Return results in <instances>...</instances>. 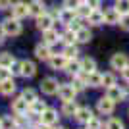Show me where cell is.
Here are the masks:
<instances>
[{
	"instance_id": "obj_1",
	"label": "cell",
	"mask_w": 129,
	"mask_h": 129,
	"mask_svg": "<svg viewBox=\"0 0 129 129\" xmlns=\"http://www.w3.org/2000/svg\"><path fill=\"white\" fill-rule=\"evenodd\" d=\"M2 27H4L6 35H12V37H16V35L21 33V23H19L17 17H8V19L2 23Z\"/></svg>"
},
{
	"instance_id": "obj_2",
	"label": "cell",
	"mask_w": 129,
	"mask_h": 129,
	"mask_svg": "<svg viewBox=\"0 0 129 129\" xmlns=\"http://www.w3.org/2000/svg\"><path fill=\"white\" fill-rule=\"evenodd\" d=\"M60 89L58 81L52 79V77H46V79H43V83H41V91L44 92V94H56Z\"/></svg>"
},
{
	"instance_id": "obj_3",
	"label": "cell",
	"mask_w": 129,
	"mask_h": 129,
	"mask_svg": "<svg viewBox=\"0 0 129 129\" xmlns=\"http://www.w3.org/2000/svg\"><path fill=\"white\" fill-rule=\"evenodd\" d=\"M110 66H112V70H121L123 71L125 68L129 66V60H127V56L125 54H114L112 56V60H110Z\"/></svg>"
},
{
	"instance_id": "obj_4",
	"label": "cell",
	"mask_w": 129,
	"mask_h": 129,
	"mask_svg": "<svg viewBox=\"0 0 129 129\" xmlns=\"http://www.w3.org/2000/svg\"><path fill=\"white\" fill-rule=\"evenodd\" d=\"M31 108V104L27 102L23 96H17L14 102H12V110L17 114V116H23V114H27V110Z\"/></svg>"
},
{
	"instance_id": "obj_5",
	"label": "cell",
	"mask_w": 129,
	"mask_h": 129,
	"mask_svg": "<svg viewBox=\"0 0 129 129\" xmlns=\"http://www.w3.org/2000/svg\"><path fill=\"white\" fill-rule=\"evenodd\" d=\"M75 89H73V85H60L58 89V96L64 100V102H68V100H73L75 98Z\"/></svg>"
},
{
	"instance_id": "obj_6",
	"label": "cell",
	"mask_w": 129,
	"mask_h": 129,
	"mask_svg": "<svg viewBox=\"0 0 129 129\" xmlns=\"http://www.w3.org/2000/svg\"><path fill=\"white\" fill-rule=\"evenodd\" d=\"M27 14H29V4H25V2H16V4L12 6V17L21 19Z\"/></svg>"
},
{
	"instance_id": "obj_7",
	"label": "cell",
	"mask_w": 129,
	"mask_h": 129,
	"mask_svg": "<svg viewBox=\"0 0 129 129\" xmlns=\"http://www.w3.org/2000/svg\"><path fill=\"white\" fill-rule=\"evenodd\" d=\"M58 121V112L52 110V108H46L43 114H41V123H48V125H54Z\"/></svg>"
},
{
	"instance_id": "obj_8",
	"label": "cell",
	"mask_w": 129,
	"mask_h": 129,
	"mask_svg": "<svg viewBox=\"0 0 129 129\" xmlns=\"http://www.w3.org/2000/svg\"><path fill=\"white\" fill-rule=\"evenodd\" d=\"M114 100L110 96H104V98H100L98 100V112L100 114H112L114 112Z\"/></svg>"
},
{
	"instance_id": "obj_9",
	"label": "cell",
	"mask_w": 129,
	"mask_h": 129,
	"mask_svg": "<svg viewBox=\"0 0 129 129\" xmlns=\"http://www.w3.org/2000/svg\"><path fill=\"white\" fill-rule=\"evenodd\" d=\"M106 96H110L114 102H118V100H123V98H125V91L121 89V87L114 85V87H110V89H108V94H106Z\"/></svg>"
},
{
	"instance_id": "obj_10",
	"label": "cell",
	"mask_w": 129,
	"mask_h": 129,
	"mask_svg": "<svg viewBox=\"0 0 129 129\" xmlns=\"http://www.w3.org/2000/svg\"><path fill=\"white\" fill-rule=\"evenodd\" d=\"M119 14L116 8H108L106 12H104V23H110V25H114V23H118L119 21Z\"/></svg>"
},
{
	"instance_id": "obj_11",
	"label": "cell",
	"mask_w": 129,
	"mask_h": 129,
	"mask_svg": "<svg viewBox=\"0 0 129 129\" xmlns=\"http://www.w3.org/2000/svg\"><path fill=\"white\" fill-rule=\"evenodd\" d=\"M37 73V66L33 64V62H29V60H23L21 62V75L23 77H33Z\"/></svg>"
},
{
	"instance_id": "obj_12",
	"label": "cell",
	"mask_w": 129,
	"mask_h": 129,
	"mask_svg": "<svg viewBox=\"0 0 129 129\" xmlns=\"http://www.w3.org/2000/svg\"><path fill=\"white\" fill-rule=\"evenodd\" d=\"M37 27H39V29H43V31L52 29V16H50V14H43V16H39L37 17Z\"/></svg>"
},
{
	"instance_id": "obj_13",
	"label": "cell",
	"mask_w": 129,
	"mask_h": 129,
	"mask_svg": "<svg viewBox=\"0 0 129 129\" xmlns=\"http://www.w3.org/2000/svg\"><path fill=\"white\" fill-rule=\"evenodd\" d=\"M14 91H16V83H14L12 77L0 81V92H2V94H12Z\"/></svg>"
},
{
	"instance_id": "obj_14",
	"label": "cell",
	"mask_w": 129,
	"mask_h": 129,
	"mask_svg": "<svg viewBox=\"0 0 129 129\" xmlns=\"http://www.w3.org/2000/svg\"><path fill=\"white\" fill-rule=\"evenodd\" d=\"M81 71H83V73H92V71H96V62L92 58H83L81 60Z\"/></svg>"
},
{
	"instance_id": "obj_15",
	"label": "cell",
	"mask_w": 129,
	"mask_h": 129,
	"mask_svg": "<svg viewBox=\"0 0 129 129\" xmlns=\"http://www.w3.org/2000/svg\"><path fill=\"white\" fill-rule=\"evenodd\" d=\"M75 118L79 119V121H83V123H87L89 119L92 118V112H91V108H87V106H83V108H77V112H75Z\"/></svg>"
},
{
	"instance_id": "obj_16",
	"label": "cell",
	"mask_w": 129,
	"mask_h": 129,
	"mask_svg": "<svg viewBox=\"0 0 129 129\" xmlns=\"http://www.w3.org/2000/svg\"><path fill=\"white\" fill-rule=\"evenodd\" d=\"M87 19H89V23H91V25H102V23H104V12L92 10L91 16L87 17Z\"/></svg>"
},
{
	"instance_id": "obj_17",
	"label": "cell",
	"mask_w": 129,
	"mask_h": 129,
	"mask_svg": "<svg viewBox=\"0 0 129 129\" xmlns=\"http://www.w3.org/2000/svg\"><path fill=\"white\" fill-rule=\"evenodd\" d=\"M14 64H16V58H14L10 52H2V54H0V68H6V70H10Z\"/></svg>"
},
{
	"instance_id": "obj_18",
	"label": "cell",
	"mask_w": 129,
	"mask_h": 129,
	"mask_svg": "<svg viewBox=\"0 0 129 129\" xmlns=\"http://www.w3.org/2000/svg\"><path fill=\"white\" fill-rule=\"evenodd\" d=\"M29 14H33L35 17H39V16H43V14H46V12H44V4L41 2V0H35L33 4H29Z\"/></svg>"
},
{
	"instance_id": "obj_19",
	"label": "cell",
	"mask_w": 129,
	"mask_h": 129,
	"mask_svg": "<svg viewBox=\"0 0 129 129\" xmlns=\"http://www.w3.org/2000/svg\"><path fill=\"white\" fill-rule=\"evenodd\" d=\"M60 21L62 23H66V25H70L71 21H73V17H75V12L71 10V8H64V10L60 12Z\"/></svg>"
},
{
	"instance_id": "obj_20",
	"label": "cell",
	"mask_w": 129,
	"mask_h": 129,
	"mask_svg": "<svg viewBox=\"0 0 129 129\" xmlns=\"http://www.w3.org/2000/svg\"><path fill=\"white\" fill-rule=\"evenodd\" d=\"M35 56L39 60H50V48L48 44H39L37 48H35Z\"/></svg>"
},
{
	"instance_id": "obj_21",
	"label": "cell",
	"mask_w": 129,
	"mask_h": 129,
	"mask_svg": "<svg viewBox=\"0 0 129 129\" xmlns=\"http://www.w3.org/2000/svg\"><path fill=\"white\" fill-rule=\"evenodd\" d=\"M50 66H52L54 70H66L68 58L66 56H54V58H50Z\"/></svg>"
},
{
	"instance_id": "obj_22",
	"label": "cell",
	"mask_w": 129,
	"mask_h": 129,
	"mask_svg": "<svg viewBox=\"0 0 129 129\" xmlns=\"http://www.w3.org/2000/svg\"><path fill=\"white\" fill-rule=\"evenodd\" d=\"M77 104H75V100H68V102H64V106H62V114L64 116H75V112H77Z\"/></svg>"
},
{
	"instance_id": "obj_23",
	"label": "cell",
	"mask_w": 129,
	"mask_h": 129,
	"mask_svg": "<svg viewBox=\"0 0 129 129\" xmlns=\"http://www.w3.org/2000/svg\"><path fill=\"white\" fill-rule=\"evenodd\" d=\"M87 85H91V87H102V75H98L96 71L87 73Z\"/></svg>"
},
{
	"instance_id": "obj_24",
	"label": "cell",
	"mask_w": 129,
	"mask_h": 129,
	"mask_svg": "<svg viewBox=\"0 0 129 129\" xmlns=\"http://www.w3.org/2000/svg\"><path fill=\"white\" fill-rule=\"evenodd\" d=\"M66 71H68V73H73V75L81 73V62H77L75 58H73V60H68V66H66Z\"/></svg>"
},
{
	"instance_id": "obj_25",
	"label": "cell",
	"mask_w": 129,
	"mask_h": 129,
	"mask_svg": "<svg viewBox=\"0 0 129 129\" xmlns=\"http://www.w3.org/2000/svg\"><path fill=\"white\" fill-rule=\"evenodd\" d=\"M58 39H60V35L54 31V29H46V31H44V44H52V43H56Z\"/></svg>"
},
{
	"instance_id": "obj_26",
	"label": "cell",
	"mask_w": 129,
	"mask_h": 129,
	"mask_svg": "<svg viewBox=\"0 0 129 129\" xmlns=\"http://www.w3.org/2000/svg\"><path fill=\"white\" fill-rule=\"evenodd\" d=\"M116 10H118L121 16L129 14V0H116Z\"/></svg>"
},
{
	"instance_id": "obj_27",
	"label": "cell",
	"mask_w": 129,
	"mask_h": 129,
	"mask_svg": "<svg viewBox=\"0 0 129 129\" xmlns=\"http://www.w3.org/2000/svg\"><path fill=\"white\" fill-rule=\"evenodd\" d=\"M60 39H62L64 43H68V44H73V43L77 41V33H75V31H71V29H68V31H66Z\"/></svg>"
},
{
	"instance_id": "obj_28",
	"label": "cell",
	"mask_w": 129,
	"mask_h": 129,
	"mask_svg": "<svg viewBox=\"0 0 129 129\" xmlns=\"http://www.w3.org/2000/svg\"><path fill=\"white\" fill-rule=\"evenodd\" d=\"M91 39H92V35H91L89 29H79V31H77V41H79V43H89Z\"/></svg>"
},
{
	"instance_id": "obj_29",
	"label": "cell",
	"mask_w": 129,
	"mask_h": 129,
	"mask_svg": "<svg viewBox=\"0 0 129 129\" xmlns=\"http://www.w3.org/2000/svg\"><path fill=\"white\" fill-rule=\"evenodd\" d=\"M77 54H79V50H77V46H73V44H68V46H66V50H64V56H66L68 60L77 58Z\"/></svg>"
},
{
	"instance_id": "obj_30",
	"label": "cell",
	"mask_w": 129,
	"mask_h": 129,
	"mask_svg": "<svg viewBox=\"0 0 129 129\" xmlns=\"http://www.w3.org/2000/svg\"><path fill=\"white\" fill-rule=\"evenodd\" d=\"M44 110H46V104H44V102H41V100H39V98H37V100H35V102L31 104V112L39 114V116H41V114H43Z\"/></svg>"
},
{
	"instance_id": "obj_31",
	"label": "cell",
	"mask_w": 129,
	"mask_h": 129,
	"mask_svg": "<svg viewBox=\"0 0 129 129\" xmlns=\"http://www.w3.org/2000/svg\"><path fill=\"white\" fill-rule=\"evenodd\" d=\"M116 85V77L112 75V73H104L102 75V87H106V89H110V87Z\"/></svg>"
},
{
	"instance_id": "obj_32",
	"label": "cell",
	"mask_w": 129,
	"mask_h": 129,
	"mask_svg": "<svg viewBox=\"0 0 129 129\" xmlns=\"http://www.w3.org/2000/svg\"><path fill=\"white\" fill-rule=\"evenodd\" d=\"M21 96L25 98V100H27V102H29V104H33V102H35V100H37V92L33 91V89H25Z\"/></svg>"
},
{
	"instance_id": "obj_33",
	"label": "cell",
	"mask_w": 129,
	"mask_h": 129,
	"mask_svg": "<svg viewBox=\"0 0 129 129\" xmlns=\"http://www.w3.org/2000/svg\"><path fill=\"white\" fill-rule=\"evenodd\" d=\"M75 12H77V16H81V17H89V16H91V8H89V6H83V4H79V6H77V8H75Z\"/></svg>"
},
{
	"instance_id": "obj_34",
	"label": "cell",
	"mask_w": 129,
	"mask_h": 129,
	"mask_svg": "<svg viewBox=\"0 0 129 129\" xmlns=\"http://www.w3.org/2000/svg\"><path fill=\"white\" fill-rule=\"evenodd\" d=\"M100 127H102V123H100V119L94 118V116L87 121V129H100Z\"/></svg>"
},
{
	"instance_id": "obj_35",
	"label": "cell",
	"mask_w": 129,
	"mask_h": 129,
	"mask_svg": "<svg viewBox=\"0 0 129 129\" xmlns=\"http://www.w3.org/2000/svg\"><path fill=\"white\" fill-rule=\"evenodd\" d=\"M106 129H123V123H121V121H119L118 118H112L110 121H108Z\"/></svg>"
},
{
	"instance_id": "obj_36",
	"label": "cell",
	"mask_w": 129,
	"mask_h": 129,
	"mask_svg": "<svg viewBox=\"0 0 129 129\" xmlns=\"http://www.w3.org/2000/svg\"><path fill=\"white\" fill-rule=\"evenodd\" d=\"M2 129H16V121L12 118H2Z\"/></svg>"
},
{
	"instance_id": "obj_37",
	"label": "cell",
	"mask_w": 129,
	"mask_h": 129,
	"mask_svg": "<svg viewBox=\"0 0 129 129\" xmlns=\"http://www.w3.org/2000/svg\"><path fill=\"white\" fill-rule=\"evenodd\" d=\"M119 25L123 27L125 31H129V14H125V16H121V19H119Z\"/></svg>"
},
{
	"instance_id": "obj_38",
	"label": "cell",
	"mask_w": 129,
	"mask_h": 129,
	"mask_svg": "<svg viewBox=\"0 0 129 129\" xmlns=\"http://www.w3.org/2000/svg\"><path fill=\"white\" fill-rule=\"evenodd\" d=\"M68 27H70L71 31H75V33L79 31V29H83V27H81V21H79V19H73V21H71V23H70Z\"/></svg>"
},
{
	"instance_id": "obj_39",
	"label": "cell",
	"mask_w": 129,
	"mask_h": 129,
	"mask_svg": "<svg viewBox=\"0 0 129 129\" xmlns=\"http://www.w3.org/2000/svg\"><path fill=\"white\" fill-rule=\"evenodd\" d=\"M85 4L91 8V10H98V6H100V0H85Z\"/></svg>"
},
{
	"instance_id": "obj_40",
	"label": "cell",
	"mask_w": 129,
	"mask_h": 129,
	"mask_svg": "<svg viewBox=\"0 0 129 129\" xmlns=\"http://www.w3.org/2000/svg\"><path fill=\"white\" fill-rule=\"evenodd\" d=\"M12 73H16V75H21V62H16V64L10 68Z\"/></svg>"
},
{
	"instance_id": "obj_41",
	"label": "cell",
	"mask_w": 129,
	"mask_h": 129,
	"mask_svg": "<svg viewBox=\"0 0 129 129\" xmlns=\"http://www.w3.org/2000/svg\"><path fill=\"white\" fill-rule=\"evenodd\" d=\"M79 4H81V0H66V8H71V10H75Z\"/></svg>"
},
{
	"instance_id": "obj_42",
	"label": "cell",
	"mask_w": 129,
	"mask_h": 129,
	"mask_svg": "<svg viewBox=\"0 0 129 129\" xmlns=\"http://www.w3.org/2000/svg\"><path fill=\"white\" fill-rule=\"evenodd\" d=\"M8 77H12V71L6 70V68H0V81H2V79H8Z\"/></svg>"
},
{
	"instance_id": "obj_43",
	"label": "cell",
	"mask_w": 129,
	"mask_h": 129,
	"mask_svg": "<svg viewBox=\"0 0 129 129\" xmlns=\"http://www.w3.org/2000/svg\"><path fill=\"white\" fill-rule=\"evenodd\" d=\"M12 8V0H0V10H8Z\"/></svg>"
},
{
	"instance_id": "obj_44",
	"label": "cell",
	"mask_w": 129,
	"mask_h": 129,
	"mask_svg": "<svg viewBox=\"0 0 129 129\" xmlns=\"http://www.w3.org/2000/svg\"><path fill=\"white\" fill-rule=\"evenodd\" d=\"M123 79H125V81H129V66L123 70Z\"/></svg>"
},
{
	"instance_id": "obj_45",
	"label": "cell",
	"mask_w": 129,
	"mask_h": 129,
	"mask_svg": "<svg viewBox=\"0 0 129 129\" xmlns=\"http://www.w3.org/2000/svg\"><path fill=\"white\" fill-rule=\"evenodd\" d=\"M39 129H52V125H48V123H41V127Z\"/></svg>"
},
{
	"instance_id": "obj_46",
	"label": "cell",
	"mask_w": 129,
	"mask_h": 129,
	"mask_svg": "<svg viewBox=\"0 0 129 129\" xmlns=\"http://www.w3.org/2000/svg\"><path fill=\"white\" fill-rule=\"evenodd\" d=\"M4 35H6V33H4V27H2V23H0V39L4 37Z\"/></svg>"
},
{
	"instance_id": "obj_47",
	"label": "cell",
	"mask_w": 129,
	"mask_h": 129,
	"mask_svg": "<svg viewBox=\"0 0 129 129\" xmlns=\"http://www.w3.org/2000/svg\"><path fill=\"white\" fill-rule=\"evenodd\" d=\"M0 129H2V119H0Z\"/></svg>"
},
{
	"instance_id": "obj_48",
	"label": "cell",
	"mask_w": 129,
	"mask_h": 129,
	"mask_svg": "<svg viewBox=\"0 0 129 129\" xmlns=\"http://www.w3.org/2000/svg\"><path fill=\"white\" fill-rule=\"evenodd\" d=\"M58 129H66V127H58Z\"/></svg>"
},
{
	"instance_id": "obj_49",
	"label": "cell",
	"mask_w": 129,
	"mask_h": 129,
	"mask_svg": "<svg viewBox=\"0 0 129 129\" xmlns=\"http://www.w3.org/2000/svg\"><path fill=\"white\" fill-rule=\"evenodd\" d=\"M0 43H2V39H0Z\"/></svg>"
},
{
	"instance_id": "obj_50",
	"label": "cell",
	"mask_w": 129,
	"mask_h": 129,
	"mask_svg": "<svg viewBox=\"0 0 129 129\" xmlns=\"http://www.w3.org/2000/svg\"><path fill=\"white\" fill-rule=\"evenodd\" d=\"M16 129H17V127H16Z\"/></svg>"
}]
</instances>
